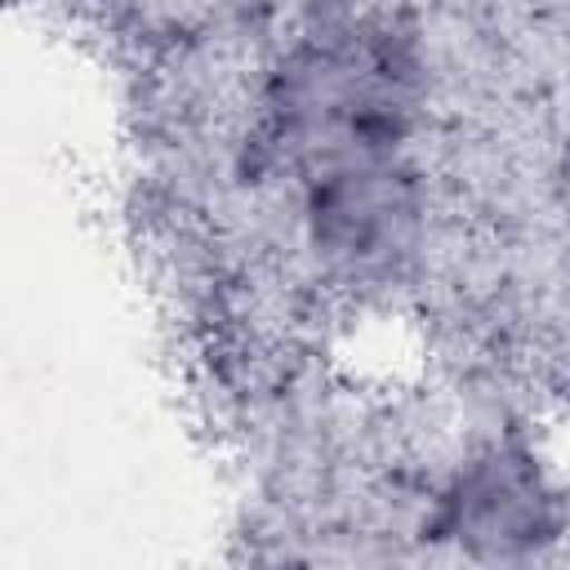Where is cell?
Returning <instances> with one entry per match:
<instances>
[{
    "instance_id": "1",
    "label": "cell",
    "mask_w": 570,
    "mask_h": 570,
    "mask_svg": "<svg viewBox=\"0 0 570 570\" xmlns=\"http://www.w3.org/2000/svg\"><path fill=\"white\" fill-rule=\"evenodd\" d=\"M445 530L481 557H512L557 534V503L525 459L494 454L459 476L445 499Z\"/></svg>"
}]
</instances>
